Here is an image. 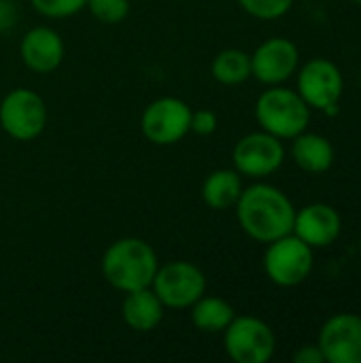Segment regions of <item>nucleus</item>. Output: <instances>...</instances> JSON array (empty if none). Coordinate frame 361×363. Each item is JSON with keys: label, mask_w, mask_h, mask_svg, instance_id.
Listing matches in <instances>:
<instances>
[{"label": "nucleus", "mask_w": 361, "mask_h": 363, "mask_svg": "<svg viewBox=\"0 0 361 363\" xmlns=\"http://www.w3.org/2000/svg\"><path fill=\"white\" fill-rule=\"evenodd\" d=\"M236 219L243 232L257 242H272L294 232L296 206L274 185L255 183L243 187L236 202Z\"/></svg>", "instance_id": "1"}, {"label": "nucleus", "mask_w": 361, "mask_h": 363, "mask_svg": "<svg viewBox=\"0 0 361 363\" xmlns=\"http://www.w3.org/2000/svg\"><path fill=\"white\" fill-rule=\"evenodd\" d=\"M160 259L155 249L140 238L115 240L102 255V274L106 283L123 294L151 287Z\"/></svg>", "instance_id": "2"}, {"label": "nucleus", "mask_w": 361, "mask_h": 363, "mask_svg": "<svg viewBox=\"0 0 361 363\" xmlns=\"http://www.w3.org/2000/svg\"><path fill=\"white\" fill-rule=\"evenodd\" d=\"M260 128L281 140H291L311 123V106L294 89L270 85L255 102Z\"/></svg>", "instance_id": "3"}, {"label": "nucleus", "mask_w": 361, "mask_h": 363, "mask_svg": "<svg viewBox=\"0 0 361 363\" xmlns=\"http://www.w3.org/2000/svg\"><path fill=\"white\" fill-rule=\"evenodd\" d=\"M315 249L300 240L296 234H287L268 242L264 253V272L277 287H298L302 285L315 266Z\"/></svg>", "instance_id": "4"}, {"label": "nucleus", "mask_w": 361, "mask_h": 363, "mask_svg": "<svg viewBox=\"0 0 361 363\" xmlns=\"http://www.w3.org/2000/svg\"><path fill=\"white\" fill-rule=\"evenodd\" d=\"M223 347L232 362L266 363L277 351V336L266 321L245 315L223 330Z\"/></svg>", "instance_id": "5"}, {"label": "nucleus", "mask_w": 361, "mask_h": 363, "mask_svg": "<svg viewBox=\"0 0 361 363\" xmlns=\"http://www.w3.org/2000/svg\"><path fill=\"white\" fill-rule=\"evenodd\" d=\"M298 94L311 108L336 115L345 94L343 70L328 57L309 60L298 74Z\"/></svg>", "instance_id": "6"}, {"label": "nucleus", "mask_w": 361, "mask_h": 363, "mask_svg": "<svg viewBox=\"0 0 361 363\" xmlns=\"http://www.w3.org/2000/svg\"><path fill=\"white\" fill-rule=\"evenodd\" d=\"M0 125L19 143L34 140L47 125L45 100L28 87L11 89L0 102Z\"/></svg>", "instance_id": "7"}, {"label": "nucleus", "mask_w": 361, "mask_h": 363, "mask_svg": "<svg viewBox=\"0 0 361 363\" xmlns=\"http://www.w3.org/2000/svg\"><path fill=\"white\" fill-rule=\"evenodd\" d=\"M151 289L166 308L181 311L206 294V277L196 264L179 259L157 268Z\"/></svg>", "instance_id": "8"}, {"label": "nucleus", "mask_w": 361, "mask_h": 363, "mask_svg": "<svg viewBox=\"0 0 361 363\" xmlns=\"http://www.w3.org/2000/svg\"><path fill=\"white\" fill-rule=\"evenodd\" d=\"M191 121V108L181 98L164 96L153 100L140 117V130L153 145L168 147L187 136Z\"/></svg>", "instance_id": "9"}, {"label": "nucleus", "mask_w": 361, "mask_h": 363, "mask_svg": "<svg viewBox=\"0 0 361 363\" xmlns=\"http://www.w3.org/2000/svg\"><path fill=\"white\" fill-rule=\"evenodd\" d=\"M283 160H285L283 140L264 130L243 136L232 151L234 170L240 177H249V179H264L274 174L283 166Z\"/></svg>", "instance_id": "10"}, {"label": "nucleus", "mask_w": 361, "mask_h": 363, "mask_svg": "<svg viewBox=\"0 0 361 363\" xmlns=\"http://www.w3.org/2000/svg\"><path fill=\"white\" fill-rule=\"evenodd\" d=\"M317 345L326 363H361V317L351 313L330 317L321 325Z\"/></svg>", "instance_id": "11"}, {"label": "nucleus", "mask_w": 361, "mask_h": 363, "mask_svg": "<svg viewBox=\"0 0 361 363\" xmlns=\"http://www.w3.org/2000/svg\"><path fill=\"white\" fill-rule=\"evenodd\" d=\"M300 64V51L296 43L283 36L264 40L251 55V77L264 85H281L296 74Z\"/></svg>", "instance_id": "12"}, {"label": "nucleus", "mask_w": 361, "mask_h": 363, "mask_svg": "<svg viewBox=\"0 0 361 363\" xmlns=\"http://www.w3.org/2000/svg\"><path fill=\"white\" fill-rule=\"evenodd\" d=\"M340 232H343V219L338 211L330 204L315 202L296 211L291 234H296L313 249L330 247L334 240H338Z\"/></svg>", "instance_id": "13"}, {"label": "nucleus", "mask_w": 361, "mask_h": 363, "mask_svg": "<svg viewBox=\"0 0 361 363\" xmlns=\"http://www.w3.org/2000/svg\"><path fill=\"white\" fill-rule=\"evenodd\" d=\"M19 55L32 72L49 74L64 60V40L53 28L36 26L23 34L19 43Z\"/></svg>", "instance_id": "14"}, {"label": "nucleus", "mask_w": 361, "mask_h": 363, "mask_svg": "<svg viewBox=\"0 0 361 363\" xmlns=\"http://www.w3.org/2000/svg\"><path fill=\"white\" fill-rule=\"evenodd\" d=\"M164 304L151 287L128 291L121 304V317L134 332H153L164 319Z\"/></svg>", "instance_id": "15"}, {"label": "nucleus", "mask_w": 361, "mask_h": 363, "mask_svg": "<svg viewBox=\"0 0 361 363\" xmlns=\"http://www.w3.org/2000/svg\"><path fill=\"white\" fill-rule=\"evenodd\" d=\"M291 157L298 168L311 174H323L334 166V147L332 143L315 132H302L296 138H291Z\"/></svg>", "instance_id": "16"}, {"label": "nucleus", "mask_w": 361, "mask_h": 363, "mask_svg": "<svg viewBox=\"0 0 361 363\" xmlns=\"http://www.w3.org/2000/svg\"><path fill=\"white\" fill-rule=\"evenodd\" d=\"M243 191V181L236 170L219 168L211 172L202 183V200L213 211H228L236 206Z\"/></svg>", "instance_id": "17"}, {"label": "nucleus", "mask_w": 361, "mask_h": 363, "mask_svg": "<svg viewBox=\"0 0 361 363\" xmlns=\"http://www.w3.org/2000/svg\"><path fill=\"white\" fill-rule=\"evenodd\" d=\"M189 308H191V323L196 325V330L204 334H223V330L236 317L230 302L206 294L198 298Z\"/></svg>", "instance_id": "18"}, {"label": "nucleus", "mask_w": 361, "mask_h": 363, "mask_svg": "<svg viewBox=\"0 0 361 363\" xmlns=\"http://www.w3.org/2000/svg\"><path fill=\"white\" fill-rule=\"evenodd\" d=\"M211 74L221 85H240L251 77V55L243 49H223L215 55Z\"/></svg>", "instance_id": "19"}, {"label": "nucleus", "mask_w": 361, "mask_h": 363, "mask_svg": "<svg viewBox=\"0 0 361 363\" xmlns=\"http://www.w3.org/2000/svg\"><path fill=\"white\" fill-rule=\"evenodd\" d=\"M89 13L106 26L121 23L130 13V0H87Z\"/></svg>", "instance_id": "20"}, {"label": "nucleus", "mask_w": 361, "mask_h": 363, "mask_svg": "<svg viewBox=\"0 0 361 363\" xmlns=\"http://www.w3.org/2000/svg\"><path fill=\"white\" fill-rule=\"evenodd\" d=\"M245 13L255 19H279L289 13L294 0H236Z\"/></svg>", "instance_id": "21"}, {"label": "nucleus", "mask_w": 361, "mask_h": 363, "mask_svg": "<svg viewBox=\"0 0 361 363\" xmlns=\"http://www.w3.org/2000/svg\"><path fill=\"white\" fill-rule=\"evenodd\" d=\"M34 11L49 19H64L81 13L87 6V0H30Z\"/></svg>", "instance_id": "22"}, {"label": "nucleus", "mask_w": 361, "mask_h": 363, "mask_svg": "<svg viewBox=\"0 0 361 363\" xmlns=\"http://www.w3.org/2000/svg\"><path fill=\"white\" fill-rule=\"evenodd\" d=\"M219 125L217 115L211 108H200V111H191V121H189V130L198 136H211Z\"/></svg>", "instance_id": "23"}, {"label": "nucleus", "mask_w": 361, "mask_h": 363, "mask_svg": "<svg viewBox=\"0 0 361 363\" xmlns=\"http://www.w3.org/2000/svg\"><path fill=\"white\" fill-rule=\"evenodd\" d=\"M294 362L296 363H326L323 353L319 349V345H304L294 353Z\"/></svg>", "instance_id": "24"}, {"label": "nucleus", "mask_w": 361, "mask_h": 363, "mask_svg": "<svg viewBox=\"0 0 361 363\" xmlns=\"http://www.w3.org/2000/svg\"><path fill=\"white\" fill-rule=\"evenodd\" d=\"M15 21V9L9 0H0V30L11 28Z\"/></svg>", "instance_id": "25"}, {"label": "nucleus", "mask_w": 361, "mask_h": 363, "mask_svg": "<svg viewBox=\"0 0 361 363\" xmlns=\"http://www.w3.org/2000/svg\"><path fill=\"white\" fill-rule=\"evenodd\" d=\"M357 247H360V255H361V234H360V242H357Z\"/></svg>", "instance_id": "26"}, {"label": "nucleus", "mask_w": 361, "mask_h": 363, "mask_svg": "<svg viewBox=\"0 0 361 363\" xmlns=\"http://www.w3.org/2000/svg\"><path fill=\"white\" fill-rule=\"evenodd\" d=\"M353 2H355V4H361V0H353Z\"/></svg>", "instance_id": "27"}]
</instances>
